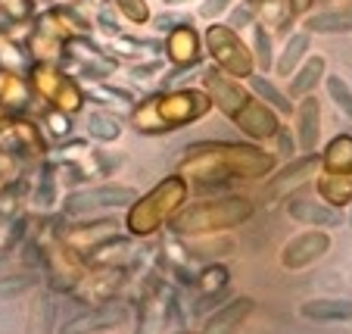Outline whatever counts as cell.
I'll return each instance as SVG.
<instances>
[{"label":"cell","instance_id":"35","mask_svg":"<svg viewBox=\"0 0 352 334\" xmlns=\"http://www.w3.org/2000/svg\"><path fill=\"white\" fill-rule=\"evenodd\" d=\"M116 7H119L122 16H128V22H146L150 19V7H146L144 0H116Z\"/></svg>","mask_w":352,"mask_h":334},{"label":"cell","instance_id":"30","mask_svg":"<svg viewBox=\"0 0 352 334\" xmlns=\"http://www.w3.org/2000/svg\"><path fill=\"white\" fill-rule=\"evenodd\" d=\"M19 209H22V185L13 181V185H7L0 191V225L13 222L19 216Z\"/></svg>","mask_w":352,"mask_h":334},{"label":"cell","instance_id":"27","mask_svg":"<svg viewBox=\"0 0 352 334\" xmlns=\"http://www.w3.org/2000/svg\"><path fill=\"white\" fill-rule=\"evenodd\" d=\"M87 134H91L94 140H100V144H113V140L122 138V122L116 119L113 113H91L87 116Z\"/></svg>","mask_w":352,"mask_h":334},{"label":"cell","instance_id":"42","mask_svg":"<svg viewBox=\"0 0 352 334\" xmlns=\"http://www.w3.org/2000/svg\"><path fill=\"white\" fill-rule=\"evenodd\" d=\"M3 122H7V109L0 107V125H3Z\"/></svg>","mask_w":352,"mask_h":334},{"label":"cell","instance_id":"41","mask_svg":"<svg viewBox=\"0 0 352 334\" xmlns=\"http://www.w3.org/2000/svg\"><path fill=\"white\" fill-rule=\"evenodd\" d=\"M168 7H184V3H190V0H166Z\"/></svg>","mask_w":352,"mask_h":334},{"label":"cell","instance_id":"5","mask_svg":"<svg viewBox=\"0 0 352 334\" xmlns=\"http://www.w3.org/2000/svg\"><path fill=\"white\" fill-rule=\"evenodd\" d=\"M187 191H190V187H187V181L181 178L178 172L162 178L153 191H146L144 197H138V200L128 207V216H125L128 234L146 238V234H153L156 228H162L166 222H172V216L187 203Z\"/></svg>","mask_w":352,"mask_h":334},{"label":"cell","instance_id":"3","mask_svg":"<svg viewBox=\"0 0 352 334\" xmlns=\"http://www.w3.org/2000/svg\"><path fill=\"white\" fill-rule=\"evenodd\" d=\"M209 109H212V101H209L206 91L181 87V91H166L138 103L131 109V125L140 134H166L203 119Z\"/></svg>","mask_w":352,"mask_h":334},{"label":"cell","instance_id":"29","mask_svg":"<svg viewBox=\"0 0 352 334\" xmlns=\"http://www.w3.org/2000/svg\"><path fill=\"white\" fill-rule=\"evenodd\" d=\"M324 87H327V97H331L333 107H337L346 119H352V87L346 85L340 75H324Z\"/></svg>","mask_w":352,"mask_h":334},{"label":"cell","instance_id":"36","mask_svg":"<svg viewBox=\"0 0 352 334\" xmlns=\"http://www.w3.org/2000/svg\"><path fill=\"white\" fill-rule=\"evenodd\" d=\"M184 25H190V16H181V13H166L153 19L156 32H175V28H184Z\"/></svg>","mask_w":352,"mask_h":334},{"label":"cell","instance_id":"31","mask_svg":"<svg viewBox=\"0 0 352 334\" xmlns=\"http://www.w3.org/2000/svg\"><path fill=\"white\" fill-rule=\"evenodd\" d=\"M228 281H231V275H228V269L225 266H206L203 272H199V288H203V297H209V294H219L221 288H225Z\"/></svg>","mask_w":352,"mask_h":334},{"label":"cell","instance_id":"28","mask_svg":"<svg viewBox=\"0 0 352 334\" xmlns=\"http://www.w3.org/2000/svg\"><path fill=\"white\" fill-rule=\"evenodd\" d=\"M25 103H28V85L0 66V107L7 109V107H25Z\"/></svg>","mask_w":352,"mask_h":334},{"label":"cell","instance_id":"17","mask_svg":"<svg viewBox=\"0 0 352 334\" xmlns=\"http://www.w3.org/2000/svg\"><path fill=\"white\" fill-rule=\"evenodd\" d=\"M116 234H122L119 222L103 219V222H91V225H81V228H75V231H69L66 238H63V244H69V247L81 256H91L100 244H107L109 238H116Z\"/></svg>","mask_w":352,"mask_h":334},{"label":"cell","instance_id":"2","mask_svg":"<svg viewBox=\"0 0 352 334\" xmlns=\"http://www.w3.org/2000/svg\"><path fill=\"white\" fill-rule=\"evenodd\" d=\"M199 79H203V91L209 94L212 107L219 113H225L243 134H250L253 140H268L280 132L278 113L272 107H265L262 101H256V94H250L243 85H237L219 66L199 69Z\"/></svg>","mask_w":352,"mask_h":334},{"label":"cell","instance_id":"14","mask_svg":"<svg viewBox=\"0 0 352 334\" xmlns=\"http://www.w3.org/2000/svg\"><path fill=\"white\" fill-rule=\"evenodd\" d=\"M293 119H296V150L299 154H315L321 140V103L318 97H302L299 107H293Z\"/></svg>","mask_w":352,"mask_h":334},{"label":"cell","instance_id":"6","mask_svg":"<svg viewBox=\"0 0 352 334\" xmlns=\"http://www.w3.org/2000/svg\"><path fill=\"white\" fill-rule=\"evenodd\" d=\"M206 50L212 54V60L219 63L221 72H228L231 79H250L256 66L253 50L237 38V32L228 25H209L206 28Z\"/></svg>","mask_w":352,"mask_h":334},{"label":"cell","instance_id":"44","mask_svg":"<svg viewBox=\"0 0 352 334\" xmlns=\"http://www.w3.org/2000/svg\"><path fill=\"white\" fill-rule=\"evenodd\" d=\"M349 225H352V213H349Z\"/></svg>","mask_w":352,"mask_h":334},{"label":"cell","instance_id":"1","mask_svg":"<svg viewBox=\"0 0 352 334\" xmlns=\"http://www.w3.org/2000/svg\"><path fill=\"white\" fill-rule=\"evenodd\" d=\"M278 166V156L253 144H225V140H206L190 144L178 160V175L184 181H197V187H215L225 181H250L265 178Z\"/></svg>","mask_w":352,"mask_h":334},{"label":"cell","instance_id":"34","mask_svg":"<svg viewBox=\"0 0 352 334\" xmlns=\"http://www.w3.org/2000/svg\"><path fill=\"white\" fill-rule=\"evenodd\" d=\"M253 41H256V50H253L256 63H259L262 69L274 66V63H272V38H268V32H265L262 25H256V28H253Z\"/></svg>","mask_w":352,"mask_h":334},{"label":"cell","instance_id":"16","mask_svg":"<svg viewBox=\"0 0 352 334\" xmlns=\"http://www.w3.org/2000/svg\"><path fill=\"white\" fill-rule=\"evenodd\" d=\"M0 147L16 156H38L44 154V138L32 122H10L0 125Z\"/></svg>","mask_w":352,"mask_h":334},{"label":"cell","instance_id":"21","mask_svg":"<svg viewBox=\"0 0 352 334\" xmlns=\"http://www.w3.org/2000/svg\"><path fill=\"white\" fill-rule=\"evenodd\" d=\"M56 325V303L50 291H38L34 303L28 306V319H25V334H54Z\"/></svg>","mask_w":352,"mask_h":334},{"label":"cell","instance_id":"26","mask_svg":"<svg viewBox=\"0 0 352 334\" xmlns=\"http://www.w3.org/2000/svg\"><path fill=\"white\" fill-rule=\"evenodd\" d=\"M318 194L337 209L352 203V175H327L324 172L318 178Z\"/></svg>","mask_w":352,"mask_h":334},{"label":"cell","instance_id":"15","mask_svg":"<svg viewBox=\"0 0 352 334\" xmlns=\"http://www.w3.org/2000/svg\"><path fill=\"white\" fill-rule=\"evenodd\" d=\"M287 216L302 228H337L343 222L337 207L318 200H306V197H290L287 203Z\"/></svg>","mask_w":352,"mask_h":334},{"label":"cell","instance_id":"4","mask_svg":"<svg viewBox=\"0 0 352 334\" xmlns=\"http://www.w3.org/2000/svg\"><path fill=\"white\" fill-rule=\"evenodd\" d=\"M256 213L253 200L246 197H219V200H197L184 203L178 213L172 216V231L178 238H209V234H221L240 228L250 222Z\"/></svg>","mask_w":352,"mask_h":334},{"label":"cell","instance_id":"39","mask_svg":"<svg viewBox=\"0 0 352 334\" xmlns=\"http://www.w3.org/2000/svg\"><path fill=\"white\" fill-rule=\"evenodd\" d=\"M274 138H278V144H280V156H284V160H287V156H293V147H296V144L290 140V134H287L284 125H280V132L274 134Z\"/></svg>","mask_w":352,"mask_h":334},{"label":"cell","instance_id":"20","mask_svg":"<svg viewBox=\"0 0 352 334\" xmlns=\"http://www.w3.org/2000/svg\"><path fill=\"white\" fill-rule=\"evenodd\" d=\"M306 32L309 34H346V32H352V3L312 13L306 19Z\"/></svg>","mask_w":352,"mask_h":334},{"label":"cell","instance_id":"18","mask_svg":"<svg viewBox=\"0 0 352 334\" xmlns=\"http://www.w3.org/2000/svg\"><path fill=\"white\" fill-rule=\"evenodd\" d=\"M166 54L178 69H199V34L193 25L175 28L166 41Z\"/></svg>","mask_w":352,"mask_h":334},{"label":"cell","instance_id":"8","mask_svg":"<svg viewBox=\"0 0 352 334\" xmlns=\"http://www.w3.org/2000/svg\"><path fill=\"white\" fill-rule=\"evenodd\" d=\"M131 319V303L119 300V297H109V300L91 303V309H85L81 315L66 322L60 334H100V331H113L122 328Z\"/></svg>","mask_w":352,"mask_h":334},{"label":"cell","instance_id":"38","mask_svg":"<svg viewBox=\"0 0 352 334\" xmlns=\"http://www.w3.org/2000/svg\"><path fill=\"white\" fill-rule=\"evenodd\" d=\"M228 7H231V0H206V3L199 7V16H206V19H215V16H221Z\"/></svg>","mask_w":352,"mask_h":334},{"label":"cell","instance_id":"22","mask_svg":"<svg viewBox=\"0 0 352 334\" xmlns=\"http://www.w3.org/2000/svg\"><path fill=\"white\" fill-rule=\"evenodd\" d=\"M321 166L327 175H352V134H337L327 144Z\"/></svg>","mask_w":352,"mask_h":334},{"label":"cell","instance_id":"37","mask_svg":"<svg viewBox=\"0 0 352 334\" xmlns=\"http://www.w3.org/2000/svg\"><path fill=\"white\" fill-rule=\"evenodd\" d=\"M47 122H50V132H54L56 138H66L69 134V113H63V109H50Z\"/></svg>","mask_w":352,"mask_h":334},{"label":"cell","instance_id":"10","mask_svg":"<svg viewBox=\"0 0 352 334\" xmlns=\"http://www.w3.org/2000/svg\"><path fill=\"white\" fill-rule=\"evenodd\" d=\"M331 250V234L327 231H299L280 250V266L290 272H302V269L315 266L321 256Z\"/></svg>","mask_w":352,"mask_h":334},{"label":"cell","instance_id":"12","mask_svg":"<svg viewBox=\"0 0 352 334\" xmlns=\"http://www.w3.org/2000/svg\"><path fill=\"white\" fill-rule=\"evenodd\" d=\"M168 300L160 284H150L138 303V319H134V334H166L168 322Z\"/></svg>","mask_w":352,"mask_h":334},{"label":"cell","instance_id":"19","mask_svg":"<svg viewBox=\"0 0 352 334\" xmlns=\"http://www.w3.org/2000/svg\"><path fill=\"white\" fill-rule=\"evenodd\" d=\"M299 315L309 322H352V300L346 297H315L299 303Z\"/></svg>","mask_w":352,"mask_h":334},{"label":"cell","instance_id":"43","mask_svg":"<svg viewBox=\"0 0 352 334\" xmlns=\"http://www.w3.org/2000/svg\"><path fill=\"white\" fill-rule=\"evenodd\" d=\"M3 266H7V256H3V253H0V269H3Z\"/></svg>","mask_w":352,"mask_h":334},{"label":"cell","instance_id":"32","mask_svg":"<svg viewBox=\"0 0 352 334\" xmlns=\"http://www.w3.org/2000/svg\"><path fill=\"white\" fill-rule=\"evenodd\" d=\"M54 200H56V172H54V166L47 163L44 169H41V185H38V191H34V203L38 207H54Z\"/></svg>","mask_w":352,"mask_h":334},{"label":"cell","instance_id":"25","mask_svg":"<svg viewBox=\"0 0 352 334\" xmlns=\"http://www.w3.org/2000/svg\"><path fill=\"white\" fill-rule=\"evenodd\" d=\"M250 87H253L256 97H259L265 107H272L278 116H290V113H293L290 94H284L278 85H272L265 75H250Z\"/></svg>","mask_w":352,"mask_h":334},{"label":"cell","instance_id":"11","mask_svg":"<svg viewBox=\"0 0 352 334\" xmlns=\"http://www.w3.org/2000/svg\"><path fill=\"white\" fill-rule=\"evenodd\" d=\"M318 166H321L318 154H302L299 160H290L284 169H278L274 178H268V185L262 187V200H280V197H287L306 178H312L318 172Z\"/></svg>","mask_w":352,"mask_h":334},{"label":"cell","instance_id":"9","mask_svg":"<svg viewBox=\"0 0 352 334\" xmlns=\"http://www.w3.org/2000/svg\"><path fill=\"white\" fill-rule=\"evenodd\" d=\"M32 81L41 97H47V101L54 103V109H63V113L81 109V87L69 75H63L60 69H54L50 63H38L32 69Z\"/></svg>","mask_w":352,"mask_h":334},{"label":"cell","instance_id":"23","mask_svg":"<svg viewBox=\"0 0 352 334\" xmlns=\"http://www.w3.org/2000/svg\"><path fill=\"white\" fill-rule=\"evenodd\" d=\"M309 41H312V34H309V32H296V34H290V38H287L284 50H280L278 63H274V69H278L280 79L293 75L299 66H302V60H306V54H309Z\"/></svg>","mask_w":352,"mask_h":334},{"label":"cell","instance_id":"7","mask_svg":"<svg viewBox=\"0 0 352 334\" xmlns=\"http://www.w3.org/2000/svg\"><path fill=\"white\" fill-rule=\"evenodd\" d=\"M138 191L128 185H91V187H81V191H72L66 197V213L69 216H94V213H103V209H125L138 200Z\"/></svg>","mask_w":352,"mask_h":334},{"label":"cell","instance_id":"24","mask_svg":"<svg viewBox=\"0 0 352 334\" xmlns=\"http://www.w3.org/2000/svg\"><path fill=\"white\" fill-rule=\"evenodd\" d=\"M321 79H324V60H321V56H309V60H302V66L293 72L290 91L287 94H290V97H309V94L321 85Z\"/></svg>","mask_w":352,"mask_h":334},{"label":"cell","instance_id":"33","mask_svg":"<svg viewBox=\"0 0 352 334\" xmlns=\"http://www.w3.org/2000/svg\"><path fill=\"white\" fill-rule=\"evenodd\" d=\"M34 281L38 278H34V275H25V272L0 278V300H10V297H19V294H25V291H32Z\"/></svg>","mask_w":352,"mask_h":334},{"label":"cell","instance_id":"40","mask_svg":"<svg viewBox=\"0 0 352 334\" xmlns=\"http://www.w3.org/2000/svg\"><path fill=\"white\" fill-rule=\"evenodd\" d=\"M156 72H160V63H144V66H134L131 69V75H156Z\"/></svg>","mask_w":352,"mask_h":334},{"label":"cell","instance_id":"13","mask_svg":"<svg viewBox=\"0 0 352 334\" xmlns=\"http://www.w3.org/2000/svg\"><path fill=\"white\" fill-rule=\"evenodd\" d=\"M256 313V300L253 297H234L225 306H219L206 322L199 334H240L243 322Z\"/></svg>","mask_w":352,"mask_h":334}]
</instances>
